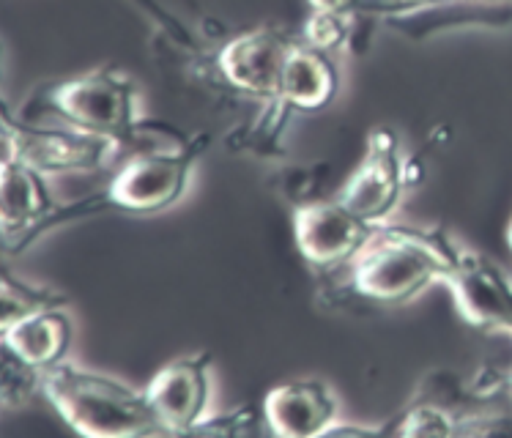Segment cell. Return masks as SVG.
Listing matches in <instances>:
<instances>
[{
  "mask_svg": "<svg viewBox=\"0 0 512 438\" xmlns=\"http://www.w3.org/2000/svg\"><path fill=\"white\" fill-rule=\"evenodd\" d=\"M44 105L53 107L74 129L132 143L140 132L137 121V88L126 74L115 69H96L44 91Z\"/></svg>",
  "mask_w": 512,
  "mask_h": 438,
  "instance_id": "cell-3",
  "label": "cell"
},
{
  "mask_svg": "<svg viewBox=\"0 0 512 438\" xmlns=\"http://www.w3.org/2000/svg\"><path fill=\"white\" fill-rule=\"evenodd\" d=\"M261 414L274 436H326L337 419V400L321 381H288L263 397Z\"/></svg>",
  "mask_w": 512,
  "mask_h": 438,
  "instance_id": "cell-11",
  "label": "cell"
},
{
  "mask_svg": "<svg viewBox=\"0 0 512 438\" xmlns=\"http://www.w3.org/2000/svg\"><path fill=\"white\" fill-rule=\"evenodd\" d=\"M510 389H512V373H510Z\"/></svg>",
  "mask_w": 512,
  "mask_h": 438,
  "instance_id": "cell-22",
  "label": "cell"
},
{
  "mask_svg": "<svg viewBox=\"0 0 512 438\" xmlns=\"http://www.w3.org/2000/svg\"><path fill=\"white\" fill-rule=\"evenodd\" d=\"M255 422V414L250 408H239V411H230V414H222V417H206L200 422L195 433H225V436H239V433H247Z\"/></svg>",
  "mask_w": 512,
  "mask_h": 438,
  "instance_id": "cell-19",
  "label": "cell"
},
{
  "mask_svg": "<svg viewBox=\"0 0 512 438\" xmlns=\"http://www.w3.org/2000/svg\"><path fill=\"white\" fill-rule=\"evenodd\" d=\"M507 241H510V250H512V222H510V228H507Z\"/></svg>",
  "mask_w": 512,
  "mask_h": 438,
  "instance_id": "cell-21",
  "label": "cell"
},
{
  "mask_svg": "<svg viewBox=\"0 0 512 438\" xmlns=\"http://www.w3.org/2000/svg\"><path fill=\"white\" fill-rule=\"evenodd\" d=\"M458 419L460 417H452L447 408L436 406V403H417V406L403 411L398 422H392L381 433H392V436H455Z\"/></svg>",
  "mask_w": 512,
  "mask_h": 438,
  "instance_id": "cell-15",
  "label": "cell"
},
{
  "mask_svg": "<svg viewBox=\"0 0 512 438\" xmlns=\"http://www.w3.org/2000/svg\"><path fill=\"white\" fill-rule=\"evenodd\" d=\"M63 304H66V299L61 293L33 288V285L14 280L9 272L3 274V324H9L20 315L50 310V307H63Z\"/></svg>",
  "mask_w": 512,
  "mask_h": 438,
  "instance_id": "cell-17",
  "label": "cell"
},
{
  "mask_svg": "<svg viewBox=\"0 0 512 438\" xmlns=\"http://www.w3.org/2000/svg\"><path fill=\"white\" fill-rule=\"evenodd\" d=\"M458 255V244L441 230L384 222L351 261V285L370 302L403 304L433 282H444Z\"/></svg>",
  "mask_w": 512,
  "mask_h": 438,
  "instance_id": "cell-1",
  "label": "cell"
},
{
  "mask_svg": "<svg viewBox=\"0 0 512 438\" xmlns=\"http://www.w3.org/2000/svg\"><path fill=\"white\" fill-rule=\"evenodd\" d=\"M206 146L209 135H200L187 140L178 151L135 154L105 189L107 206L132 214H157L170 209L187 192L192 165Z\"/></svg>",
  "mask_w": 512,
  "mask_h": 438,
  "instance_id": "cell-4",
  "label": "cell"
},
{
  "mask_svg": "<svg viewBox=\"0 0 512 438\" xmlns=\"http://www.w3.org/2000/svg\"><path fill=\"white\" fill-rule=\"evenodd\" d=\"M36 392H42V370L25 365L22 359L3 348V403L25 406Z\"/></svg>",
  "mask_w": 512,
  "mask_h": 438,
  "instance_id": "cell-18",
  "label": "cell"
},
{
  "mask_svg": "<svg viewBox=\"0 0 512 438\" xmlns=\"http://www.w3.org/2000/svg\"><path fill=\"white\" fill-rule=\"evenodd\" d=\"M293 42L277 28H252L230 39L217 55V69L225 83L236 91L258 99H277L283 85L285 66L291 58Z\"/></svg>",
  "mask_w": 512,
  "mask_h": 438,
  "instance_id": "cell-8",
  "label": "cell"
},
{
  "mask_svg": "<svg viewBox=\"0 0 512 438\" xmlns=\"http://www.w3.org/2000/svg\"><path fill=\"white\" fill-rule=\"evenodd\" d=\"M55 211L44 176L20 159L3 157L0 170V217L6 236H17L20 244L14 250H22L33 239L36 228Z\"/></svg>",
  "mask_w": 512,
  "mask_h": 438,
  "instance_id": "cell-12",
  "label": "cell"
},
{
  "mask_svg": "<svg viewBox=\"0 0 512 438\" xmlns=\"http://www.w3.org/2000/svg\"><path fill=\"white\" fill-rule=\"evenodd\" d=\"M444 285L452 291L466 324L512 337V280L496 263L482 258L480 252L460 250Z\"/></svg>",
  "mask_w": 512,
  "mask_h": 438,
  "instance_id": "cell-9",
  "label": "cell"
},
{
  "mask_svg": "<svg viewBox=\"0 0 512 438\" xmlns=\"http://www.w3.org/2000/svg\"><path fill=\"white\" fill-rule=\"evenodd\" d=\"M211 395V354L181 356L151 378L146 386L148 406L165 433H195L206 419Z\"/></svg>",
  "mask_w": 512,
  "mask_h": 438,
  "instance_id": "cell-10",
  "label": "cell"
},
{
  "mask_svg": "<svg viewBox=\"0 0 512 438\" xmlns=\"http://www.w3.org/2000/svg\"><path fill=\"white\" fill-rule=\"evenodd\" d=\"M359 14H335V11H313L304 25V44L321 53H335L345 44H354V25Z\"/></svg>",
  "mask_w": 512,
  "mask_h": 438,
  "instance_id": "cell-16",
  "label": "cell"
},
{
  "mask_svg": "<svg viewBox=\"0 0 512 438\" xmlns=\"http://www.w3.org/2000/svg\"><path fill=\"white\" fill-rule=\"evenodd\" d=\"M42 395L80 436L132 438L165 433L148 406L146 389H132L72 362L42 370Z\"/></svg>",
  "mask_w": 512,
  "mask_h": 438,
  "instance_id": "cell-2",
  "label": "cell"
},
{
  "mask_svg": "<svg viewBox=\"0 0 512 438\" xmlns=\"http://www.w3.org/2000/svg\"><path fill=\"white\" fill-rule=\"evenodd\" d=\"M313 11H335V14H356L359 0H310Z\"/></svg>",
  "mask_w": 512,
  "mask_h": 438,
  "instance_id": "cell-20",
  "label": "cell"
},
{
  "mask_svg": "<svg viewBox=\"0 0 512 438\" xmlns=\"http://www.w3.org/2000/svg\"><path fill=\"white\" fill-rule=\"evenodd\" d=\"M507 3H512V0H507Z\"/></svg>",
  "mask_w": 512,
  "mask_h": 438,
  "instance_id": "cell-23",
  "label": "cell"
},
{
  "mask_svg": "<svg viewBox=\"0 0 512 438\" xmlns=\"http://www.w3.org/2000/svg\"><path fill=\"white\" fill-rule=\"evenodd\" d=\"M403 187H406V165L400 162L398 137L389 129H376L367 140L365 159L359 162L354 176L345 181L337 198L356 217H362L370 225H384L392 217V211L398 209Z\"/></svg>",
  "mask_w": 512,
  "mask_h": 438,
  "instance_id": "cell-7",
  "label": "cell"
},
{
  "mask_svg": "<svg viewBox=\"0 0 512 438\" xmlns=\"http://www.w3.org/2000/svg\"><path fill=\"white\" fill-rule=\"evenodd\" d=\"M376 225L345 206L340 198L310 200L293 217L296 247L307 261L321 269H335L351 263L365 247Z\"/></svg>",
  "mask_w": 512,
  "mask_h": 438,
  "instance_id": "cell-6",
  "label": "cell"
},
{
  "mask_svg": "<svg viewBox=\"0 0 512 438\" xmlns=\"http://www.w3.org/2000/svg\"><path fill=\"white\" fill-rule=\"evenodd\" d=\"M110 137L91 135L83 129H33L14 124L9 113L3 115V157H14L39 170L42 176L55 173H85L107 165L118 151Z\"/></svg>",
  "mask_w": 512,
  "mask_h": 438,
  "instance_id": "cell-5",
  "label": "cell"
},
{
  "mask_svg": "<svg viewBox=\"0 0 512 438\" xmlns=\"http://www.w3.org/2000/svg\"><path fill=\"white\" fill-rule=\"evenodd\" d=\"M3 348L36 370L58 365L72 343V321L61 307L20 315L0 329Z\"/></svg>",
  "mask_w": 512,
  "mask_h": 438,
  "instance_id": "cell-13",
  "label": "cell"
},
{
  "mask_svg": "<svg viewBox=\"0 0 512 438\" xmlns=\"http://www.w3.org/2000/svg\"><path fill=\"white\" fill-rule=\"evenodd\" d=\"M335 91L337 72L329 55L310 44H296L285 66L277 99H283L293 110H321L332 102Z\"/></svg>",
  "mask_w": 512,
  "mask_h": 438,
  "instance_id": "cell-14",
  "label": "cell"
}]
</instances>
